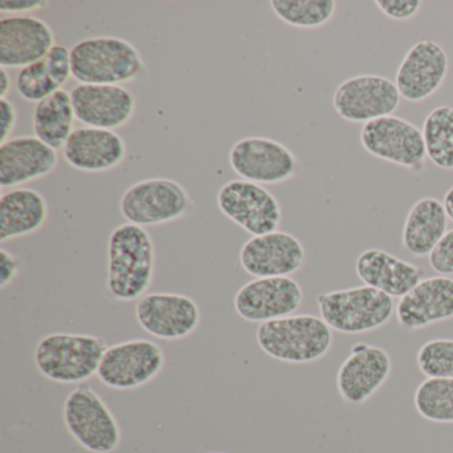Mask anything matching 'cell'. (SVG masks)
Segmentation results:
<instances>
[{
	"label": "cell",
	"mask_w": 453,
	"mask_h": 453,
	"mask_svg": "<svg viewBox=\"0 0 453 453\" xmlns=\"http://www.w3.org/2000/svg\"><path fill=\"white\" fill-rule=\"evenodd\" d=\"M229 163L245 181L282 184L298 172V158L282 142L266 137H248L233 145Z\"/></svg>",
	"instance_id": "12"
},
{
	"label": "cell",
	"mask_w": 453,
	"mask_h": 453,
	"mask_svg": "<svg viewBox=\"0 0 453 453\" xmlns=\"http://www.w3.org/2000/svg\"><path fill=\"white\" fill-rule=\"evenodd\" d=\"M240 262L256 278L290 277L303 267L306 251L296 235L277 230L250 238L241 249Z\"/></svg>",
	"instance_id": "16"
},
{
	"label": "cell",
	"mask_w": 453,
	"mask_h": 453,
	"mask_svg": "<svg viewBox=\"0 0 453 453\" xmlns=\"http://www.w3.org/2000/svg\"><path fill=\"white\" fill-rule=\"evenodd\" d=\"M49 4L47 0H0V12L14 17L44 9Z\"/></svg>",
	"instance_id": "37"
},
{
	"label": "cell",
	"mask_w": 453,
	"mask_h": 453,
	"mask_svg": "<svg viewBox=\"0 0 453 453\" xmlns=\"http://www.w3.org/2000/svg\"><path fill=\"white\" fill-rule=\"evenodd\" d=\"M55 34L46 22L31 15H14L0 22V65L6 70L28 67L46 59Z\"/></svg>",
	"instance_id": "18"
},
{
	"label": "cell",
	"mask_w": 453,
	"mask_h": 453,
	"mask_svg": "<svg viewBox=\"0 0 453 453\" xmlns=\"http://www.w3.org/2000/svg\"><path fill=\"white\" fill-rule=\"evenodd\" d=\"M165 365L163 349L148 339H134L108 347L97 378L108 388H139L160 375Z\"/></svg>",
	"instance_id": "9"
},
{
	"label": "cell",
	"mask_w": 453,
	"mask_h": 453,
	"mask_svg": "<svg viewBox=\"0 0 453 453\" xmlns=\"http://www.w3.org/2000/svg\"><path fill=\"white\" fill-rule=\"evenodd\" d=\"M59 165L58 150L36 136L10 139L0 147V187L6 190L54 173Z\"/></svg>",
	"instance_id": "21"
},
{
	"label": "cell",
	"mask_w": 453,
	"mask_h": 453,
	"mask_svg": "<svg viewBox=\"0 0 453 453\" xmlns=\"http://www.w3.org/2000/svg\"><path fill=\"white\" fill-rule=\"evenodd\" d=\"M262 351L280 362L310 365L330 352L333 330L320 317L301 314L261 323L256 334Z\"/></svg>",
	"instance_id": "3"
},
{
	"label": "cell",
	"mask_w": 453,
	"mask_h": 453,
	"mask_svg": "<svg viewBox=\"0 0 453 453\" xmlns=\"http://www.w3.org/2000/svg\"><path fill=\"white\" fill-rule=\"evenodd\" d=\"M360 142L373 157L413 173L423 171L426 165L423 132L405 119L391 115L365 124L360 131Z\"/></svg>",
	"instance_id": "8"
},
{
	"label": "cell",
	"mask_w": 453,
	"mask_h": 453,
	"mask_svg": "<svg viewBox=\"0 0 453 453\" xmlns=\"http://www.w3.org/2000/svg\"><path fill=\"white\" fill-rule=\"evenodd\" d=\"M63 418L71 436L92 453H112L121 441L120 426L107 403L88 384L76 387L65 402Z\"/></svg>",
	"instance_id": "6"
},
{
	"label": "cell",
	"mask_w": 453,
	"mask_h": 453,
	"mask_svg": "<svg viewBox=\"0 0 453 453\" xmlns=\"http://www.w3.org/2000/svg\"><path fill=\"white\" fill-rule=\"evenodd\" d=\"M49 205L38 190L14 189L0 198V242L34 234L46 225Z\"/></svg>",
	"instance_id": "24"
},
{
	"label": "cell",
	"mask_w": 453,
	"mask_h": 453,
	"mask_svg": "<svg viewBox=\"0 0 453 453\" xmlns=\"http://www.w3.org/2000/svg\"><path fill=\"white\" fill-rule=\"evenodd\" d=\"M107 349L100 336L52 333L39 341L35 365L44 378L55 383L81 384L97 375Z\"/></svg>",
	"instance_id": "4"
},
{
	"label": "cell",
	"mask_w": 453,
	"mask_h": 453,
	"mask_svg": "<svg viewBox=\"0 0 453 453\" xmlns=\"http://www.w3.org/2000/svg\"><path fill=\"white\" fill-rule=\"evenodd\" d=\"M270 4L282 22L303 30L323 27L336 12L334 0H273Z\"/></svg>",
	"instance_id": "28"
},
{
	"label": "cell",
	"mask_w": 453,
	"mask_h": 453,
	"mask_svg": "<svg viewBox=\"0 0 453 453\" xmlns=\"http://www.w3.org/2000/svg\"><path fill=\"white\" fill-rule=\"evenodd\" d=\"M303 290L291 277L257 278L238 290L234 309L253 323L290 317L303 303Z\"/></svg>",
	"instance_id": "15"
},
{
	"label": "cell",
	"mask_w": 453,
	"mask_h": 453,
	"mask_svg": "<svg viewBox=\"0 0 453 453\" xmlns=\"http://www.w3.org/2000/svg\"><path fill=\"white\" fill-rule=\"evenodd\" d=\"M189 193L180 182L150 179L128 188L120 200V211L128 224L148 227L182 219L192 208Z\"/></svg>",
	"instance_id": "7"
},
{
	"label": "cell",
	"mask_w": 453,
	"mask_h": 453,
	"mask_svg": "<svg viewBox=\"0 0 453 453\" xmlns=\"http://www.w3.org/2000/svg\"><path fill=\"white\" fill-rule=\"evenodd\" d=\"M201 318L197 302L182 294H145L136 303V319L142 330L163 341H180L192 335Z\"/></svg>",
	"instance_id": "14"
},
{
	"label": "cell",
	"mask_w": 453,
	"mask_h": 453,
	"mask_svg": "<svg viewBox=\"0 0 453 453\" xmlns=\"http://www.w3.org/2000/svg\"><path fill=\"white\" fill-rule=\"evenodd\" d=\"M18 112L9 99H0V144L9 142L17 127Z\"/></svg>",
	"instance_id": "36"
},
{
	"label": "cell",
	"mask_w": 453,
	"mask_h": 453,
	"mask_svg": "<svg viewBox=\"0 0 453 453\" xmlns=\"http://www.w3.org/2000/svg\"><path fill=\"white\" fill-rule=\"evenodd\" d=\"M12 87V76H10L9 70L0 68V99H7Z\"/></svg>",
	"instance_id": "38"
},
{
	"label": "cell",
	"mask_w": 453,
	"mask_h": 453,
	"mask_svg": "<svg viewBox=\"0 0 453 453\" xmlns=\"http://www.w3.org/2000/svg\"><path fill=\"white\" fill-rule=\"evenodd\" d=\"M219 211L249 234L277 232L282 222V208L272 192L254 182L233 180L217 196Z\"/></svg>",
	"instance_id": "10"
},
{
	"label": "cell",
	"mask_w": 453,
	"mask_h": 453,
	"mask_svg": "<svg viewBox=\"0 0 453 453\" xmlns=\"http://www.w3.org/2000/svg\"><path fill=\"white\" fill-rule=\"evenodd\" d=\"M22 261L6 249H0V288H6L17 280Z\"/></svg>",
	"instance_id": "35"
},
{
	"label": "cell",
	"mask_w": 453,
	"mask_h": 453,
	"mask_svg": "<svg viewBox=\"0 0 453 453\" xmlns=\"http://www.w3.org/2000/svg\"><path fill=\"white\" fill-rule=\"evenodd\" d=\"M397 323L405 331H418L453 318V278H424L395 307Z\"/></svg>",
	"instance_id": "20"
},
{
	"label": "cell",
	"mask_w": 453,
	"mask_h": 453,
	"mask_svg": "<svg viewBox=\"0 0 453 453\" xmlns=\"http://www.w3.org/2000/svg\"><path fill=\"white\" fill-rule=\"evenodd\" d=\"M375 6L392 20L413 19L420 12L423 2L420 0H376Z\"/></svg>",
	"instance_id": "34"
},
{
	"label": "cell",
	"mask_w": 453,
	"mask_h": 453,
	"mask_svg": "<svg viewBox=\"0 0 453 453\" xmlns=\"http://www.w3.org/2000/svg\"><path fill=\"white\" fill-rule=\"evenodd\" d=\"M317 303L320 318L328 327L347 335L372 333L383 327L396 307L394 298L365 285L319 294Z\"/></svg>",
	"instance_id": "5"
},
{
	"label": "cell",
	"mask_w": 453,
	"mask_h": 453,
	"mask_svg": "<svg viewBox=\"0 0 453 453\" xmlns=\"http://www.w3.org/2000/svg\"><path fill=\"white\" fill-rule=\"evenodd\" d=\"M449 71V59L440 44L432 41L416 43L397 68L395 84L400 96L410 103H421L436 94Z\"/></svg>",
	"instance_id": "17"
},
{
	"label": "cell",
	"mask_w": 453,
	"mask_h": 453,
	"mask_svg": "<svg viewBox=\"0 0 453 453\" xmlns=\"http://www.w3.org/2000/svg\"><path fill=\"white\" fill-rule=\"evenodd\" d=\"M429 266L439 275H453V229L448 230L428 256Z\"/></svg>",
	"instance_id": "33"
},
{
	"label": "cell",
	"mask_w": 453,
	"mask_h": 453,
	"mask_svg": "<svg viewBox=\"0 0 453 453\" xmlns=\"http://www.w3.org/2000/svg\"><path fill=\"white\" fill-rule=\"evenodd\" d=\"M17 89L19 92V96L26 102L38 104L62 88L55 83L54 79L50 75L46 62L41 60V62L34 63L19 71L17 78Z\"/></svg>",
	"instance_id": "31"
},
{
	"label": "cell",
	"mask_w": 453,
	"mask_h": 453,
	"mask_svg": "<svg viewBox=\"0 0 453 453\" xmlns=\"http://www.w3.org/2000/svg\"><path fill=\"white\" fill-rule=\"evenodd\" d=\"M416 363L426 378L453 379V339L437 338L418 349Z\"/></svg>",
	"instance_id": "30"
},
{
	"label": "cell",
	"mask_w": 453,
	"mask_h": 453,
	"mask_svg": "<svg viewBox=\"0 0 453 453\" xmlns=\"http://www.w3.org/2000/svg\"><path fill=\"white\" fill-rule=\"evenodd\" d=\"M71 168L88 173H102L120 165L127 156L123 137L107 129H75L63 148Z\"/></svg>",
	"instance_id": "22"
},
{
	"label": "cell",
	"mask_w": 453,
	"mask_h": 453,
	"mask_svg": "<svg viewBox=\"0 0 453 453\" xmlns=\"http://www.w3.org/2000/svg\"><path fill=\"white\" fill-rule=\"evenodd\" d=\"M73 78L88 86H121L142 79L145 63L139 50L115 36L84 39L71 50Z\"/></svg>",
	"instance_id": "2"
},
{
	"label": "cell",
	"mask_w": 453,
	"mask_h": 453,
	"mask_svg": "<svg viewBox=\"0 0 453 453\" xmlns=\"http://www.w3.org/2000/svg\"><path fill=\"white\" fill-rule=\"evenodd\" d=\"M399 89L395 81L379 75H359L347 79L334 94V110L349 123H370L396 112Z\"/></svg>",
	"instance_id": "11"
},
{
	"label": "cell",
	"mask_w": 453,
	"mask_h": 453,
	"mask_svg": "<svg viewBox=\"0 0 453 453\" xmlns=\"http://www.w3.org/2000/svg\"><path fill=\"white\" fill-rule=\"evenodd\" d=\"M442 203H444L448 219L453 222V187L449 188V189L447 190V193H445L444 198H442Z\"/></svg>",
	"instance_id": "39"
},
{
	"label": "cell",
	"mask_w": 453,
	"mask_h": 453,
	"mask_svg": "<svg viewBox=\"0 0 453 453\" xmlns=\"http://www.w3.org/2000/svg\"><path fill=\"white\" fill-rule=\"evenodd\" d=\"M426 158L437 168L453 171V107L434 108L424 120Z\"/></svg>",
	"instance_id": "27"
},
{
	"label": "cell",
	"mask_w": 453,
	"mask_h": 453,
	"mask_svg": "<svg viewBox=\"0 0 453 453\" xmlns=\"http://www.w3.org/2000/svg\"><path fill=\"white\" fill-rule=\"evenodd\" d=\"M47 68H49L50 75L54 79L55 83L63 88L65 84L73 78V60H71V50L67 47L57 44L51 51L47 55Z\"/></svg>",
	"instance_id": "32"
},
{
	"label": "cell",
	"mask_w": 453,
	"mask_h": 453,
	"mask_svg": "<svg viewBox=\"0 0 453 453\" xmlns=\"http://www.w3.org/2000/svg\"><path fill=\"white\" fill-rule=\"evenodd\" d=\"M413 403L426 420L453 424V379L426 378L416 388Z\"/></svg>",
	"instance_id": "29"
},
{
	"label": "cell",
	"mask_w": 453,
	"mask_h": 453,
	"mask_svg": "<svg viewBox=\"0 0 453 453\" xmlns=\"http://www.w3.org/2000/svg\"><path fill=\"white\" fill-rule=\"evenodd\" d=\"M75 119L71 92L60 89L36 104L33 118L34 132L44 144L60 150L75 131Z\"/></svg>",
	"instance_id": "26"
},
{
	"label": "cell",
	"mask_w": 453,
	"mask_h": 453,
	"mask_svg": "<svg viewBox=\"0 0 453 453\" xmlns=\"http://www.w3.org/2000/svg\"><path fill=\"white\" fill-rule=\"evenodd\" d=\"M448 219L442 201L436 197L416 201L403 226V248L418 258L429 256L448 232Z\"/></svg>",
	"instance_id": "25"
},
{
	"label": "cell",
	"mask_w": 453,
	"mask_h": 453,
	"mask_svg": "<svg viewBox=\"0 0 453 453\" xmlns=\"http://www.w3.org/2000/svg\"><path fill=\"white\" fill-rule=\"evenodd\" d=\"M156 250L145 227L123 224L108 241L107 288L120 302L139 301L152 285Z\"/></svg>",
	"instance_id": "1"
},
{
	"label": "cell",
	"mask_w": 453,
	"mask_h": 453,
	"mask_svg": "<svg viewBox=\"0 0 453 453\" xmlns=\"http://www.w3.org/2000/svg\"><path fill=\"white\" fill-rule=\"evenodd\" d=\"M355 272L365 286L391 298H402L421 280L424 270L381 249H367L357 258Z\"/></svg>",
	"instance_id": "23"
},
{
	"label": "cell",
	"mask_w": 453,
	"mask_h": 453,
	"mask_svg": "<svg viewBox=\"0 0 453 453\" xmlns=\"http://www.w3.org/2000/svg\"><path fill=\"white\" fill-rule=\"evenodd\" d=\"M392 372V357L383 347L359 342L351 347L336 373V388L344 402L365 404Z\"/></svg>",
	"instance_id": "13"
},
{
	"label": "cell",
	"mask_w": 453,
	"mask_h": 453,
	"mask_svg": "<svg viewBox=\"0 0 453 453\" xmlns=\"http://www.w3.org/2000/svg\"><path fill=\"white\" fill-rule=\"evenodd\" d=\"M76 120L88 128L115 131L134 118L136 100L123 86L79 84L71 91Z\"/></svg>",
	"instance_id": "19"
}]
</instances>
